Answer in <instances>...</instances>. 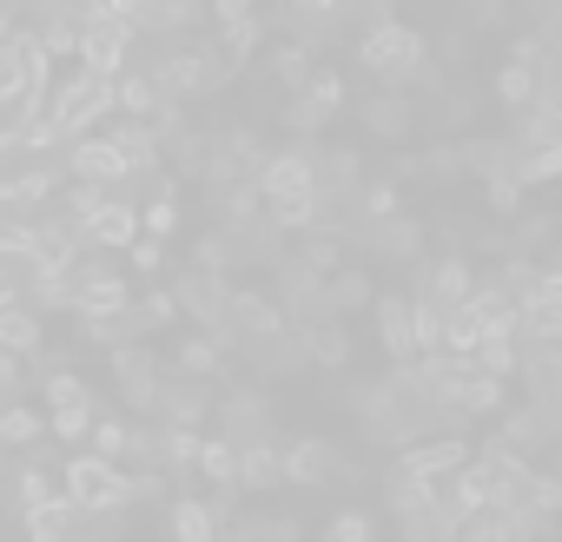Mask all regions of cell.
<instances>
[{"label": "cell", "instance_id": "1", "mask_svg": "<svg viewBox=\"0 0 562 542\" xmlns=\"http://www.w3.org/2000/svg\"><path fill=\"white\" fill-rule=\"evenodd\" d=\"M251 179H258V199L271 205V225H278V232H312V225H318V192H312V139L265 153Z\"/></svg>", "mask_w": 562, "mask_h": 542}, {"label": "cell", "instance_id": "36", "mask_svg": "<svg viewBox=\"0 0 562 542\" xmlns=\"http://www.w3.org/2000/svg\"><path fill=\"white\" fill-rule=\"evenodd\" d=\"M509 139H457V166H463V179H490V172H503L509 166Z\"/></svg>", "mask_w": 562, "mask_h": 542}, {"label": "cell", "instance_id": "53", "mask_svg": "<svg viewBox=\"0 0 562 542\" xmlns=\"http://www.w3.org/2000/svg\"><path fill=\"white\" fill-rule=\"evenodd\" d=\"M192 264H205V271H238V264H232V238H225V225H212V232L192 245Z\"/></svg>", "mask_w": 562, "mask_h": 542}, {"label": "cell", "instance_id": "61", "mask_svg": "<svg viewBox=\"0 0 562 542\" xmlns=\"http://www.w3.org/2000/svg\"><path fill=\"white\" fill-rule=\"evenodd\" d=\"M21 371H27L21 351H0V397H14V391H21Z\"/></svg>", "mask_w": 562, "mask_h": 542}, {"label": "cell", "instance_id": "49", "mask_svg": "<svg viewBox=\"0 0 562 542\" xmlns=\"http://www.w3.org/2000/svg\"><path fill=\"white\" fill-rule=\"evenodd\" d=\"M126 312H133V325H139V331H166V325L179 318V305H172V292H166V285H159V292H146V298H139V305H126Z\"/></svg>", "mask_w": 562, "mask_h": 542}, {"label": "cell", "instance_id": "8", "mask_svg": "<svg viewBox=\"0 0 562 542\" xmlns=\"http://www.w3.org/2000/svg\"><path fill=\"white\" fill-rule=\"evenodd\" d=\"M60 483H67L60 496H67L74 509H100V503H133V483H126V476H120V463H113V456H100V450H93V456H74Z\"/></svg>", "mask_w": 562, "mask_h": 542}, {"label": "cell", "instance_id": "6", "mask_svg": "<svg viewBox=\"0 0 562 542\" xmlns=\"http://www.w3.org/2000/svg\"><path fill=\"white\" fill-rule=\"evenodd\" d=\"M338 106H345V74H338V67H312L305 87H292V100H285V126H292V139H318V133L331 126Z\"/></svg>", "mask_w": 562, "mask_h": 542}, {"label": "cell", "instance_id": "32", "mask_svg": "<svg viewBox=\"0 0 562 542\" xmlns=\"http://www.w3.org/2000/svg\"><path fill=\"white\" fill-rule=\"evenodd\" d=\"M509 172H516L522 185H549V179L562 172V139H542V146H516V153H509Z\"/></svg>", "mask_w": 562, "mask_h": 542}, {"label": "cell", "instance_id": "23", "mask_svg": "<svg viewBox=\"0 0 562 542\" xmlns=\"http://www.w3.org/2000/svg\"><path fill=\"white\" fill-rule=\"evenodd\" d=\"M199 0H133V34H192L199 27Z\"/></svg>", "mask_w": 562, "mask_h": 542}, {"label": "cell", "instance_id": "21", "mask_svg": "<svg viewBox=\"0 0 562 542\" xmlns=\"http://www.w3.org/2000/svg\"><path fill=\"white\" fill-rule=\"evenodd\" d=\"M371 312H378V345H384L391 358H417L411 298H404V292H371Z\"/></svg>", "mask_w": 562, "mask_h": 542}, {"label": "cell", "instance_id": "27", "mask_svg": "<svg viewBox=\"0 0 562 542\" xmlns=\"http://www.w3.org/2000/svg\"><path fill=\"white\" fill-rule=\"evenodd\" d=\"M54 185H60V166L34 159L27 172H14V179H0V205H14V212H27V205H47V199H54Z\"/></svg>", "mask_w": 562, "mask_h": 542}, {"label": "cell", "instance_id": "38", "mask_svg": "<svg viewBox=\"0 0 562 542\" xmlns=\"http://www.w3.org/2000/svg\"><path fill=\"white\" fill-rule=\"evenodd\" d=\"M172 364H179L186 377H205V384H212V377L225 371V345H218L212 331H205V338H179V351H172Z\"/></svg>", "mask_w": 562, "mask_h": 542}, {"label": "cell", "instance_id": "13", "mask_svg": "<svg viewBox=\"0 0 562 542\" xmlns=\"http://www.w3.org/2000/svg\"><path fill=\"white\" fill-rule=\"evenodd\" d=\"M212 410H218V424H225L232 443H251V437H271L278 430V410H271V397L258 384H238V391L212 397Z\"/></svg>", "mask_w": 562, "mask_h": 542}, {"label": "cell", "instance_id": "54", "mask_svg": "<svg viewBox=\"0 0 562 542\" xmlns=\"http://www.w3.org/2000/svg\"><path fill=\"white\" fill-rule=\"evenodd\" d=\"M424 159V179L430 185H443V179H463V166H457V139H437L430 153H417Z\"/></svg>", "mask_w": 562, "mask_h": 542}, {"label": "cell", "instance_id": "24", "mask_svg": "<svg viewBox=\"0 0 562 542\" xmlns=\"http://www.w3.org/2000/svg\"><path fill=\"white\" fill-rule=\"evenodd\" d=\"M225 238H232V264H278V245H285V232L265 225L258 212L251 218H232Z\"/></svg>", "mask_w": 562, "mask_h": 542}, {"label": "cell", "instance_id": "47", "mask_svg": "<svg viewBox=\"0 0 562 542\" xmlns=\"http://www.w3.org/2000/svg\"><path fill=\"white\" fill-rule=\"evenodd\" d=\"M483 199H490V212H496V218H516V212H522V179L503 166V172H490V179H483Z\"/></svg>", "mask_w": 562, "mask_h": 542}, {"label": "cell", "instance_id": "9", "mask_svg": "<svg viewBox=\"0 0 562 542\" xmlns=\"http://www.w3.org/2000/svg\"><path fill=\"white\" fill-rule=\"evenodd\" d=\"M166 292H172L179 318H192L199 331H212V325H218V312H225V292H232V271H205V264H186V271H179V279H172Z\"/></svg>", "mask_w": 562, "mask_h": 542}, {"label": "cell", "instance_id": "2", "mask_svg": "<svg viewBox=\"0 0 562 542\" xmlns=\"http://www.w3.org/2000/svg\"><path fill=\"white\" fill-rule=\"evenodd\" d=\"M358 67L378 80V87H417V74L430 67V54H424V34L417 27H404V21H371L364 34H358Z\"/></svg>", "mask_w": 562, "mask_h": 542}, {"label": "cell", "instance_id": "46", "mask_svg": "<svg viewBox=\"0 0 562 542\" xmlns=\"http://www.w3.org/2000/svg\"><path fill=\"white\" fill-rule=\"evenodd\" d=\"M542 80H549V74H536V67L509 60V67H496V100H503V106H522V100H529Z\"/></svg>", "mask_w": 562, "mask_h": 542}, {"label": "cell", "instance_id": "17", "mask_svg": "<svg viewBox=\"0 0 562 542\" xmlns=\"http://www.w3.org/2000/svg\"><path fill=\"white\" fill-rule=\"evenodd\" d=\"M292 331H299L305 364H325V371H345V364H351V331H345L338 312H318V318H305V325H292Z\"/></svg>", "mask_w": 562, "mask_h": 542}, {"label": "cell", "instance_id": "35", "mask_svg": "<svg viewBox=\"0 0 562 542\" xmlns=\"http://www.w3.org/2000/svg\"><path fill=\"white\" fill-rule=\"evenodd\" d=\"M159 100H166V93L153 87V74H126V67L113 74V106H126L133 120H153V113H159Z\"/></svg>", "mask_w": 562, "mask_h": 542}, {"label": "cell", "instance_id": "42", "mask_svg": "<svg viewBox=\"0 0 562 542\" xmlns=\"http://www.w3.org/2000/svg\"><path fill=\"white\" fill-rule=\"evenodd\" d=\"M166 522H172V535H179V542H212V535H218L212 503H192V496H179V503L166 509Z\"/></svg>", "mask_w": 562, "mask_h": 542}, {"label": "cell", "instance_id": "5", "mask_svg": "<svg viewBox=\"0 0 562 542\" xmlns=\"http://www.w3.org/2000/svg\"><path fill=\"white\" fill-rule=\"evenodd\" d=\"M278 331H285V312H278L271 298H258V292H225V312L212 325V338L225 351H251V345H265Z\"/></svg>", "mask_w": 562, "mask_h": 542}, {"label": "cell", "instance_id": "19", "mask_svg": "<svg viewBox=\"0 0 562 542\" xmlns=\"http://www.w3.org/2000/svg\"><path fill=\"white\" fill-rule=\"evenodd\" d=\"M113 377H120V397L133 404V410H153V391H159V364H153V351L146 345H113Z\"/></svg>", "mask_w": 562, "mask_h": 542}, {"label": "cell", "instance_id": "25", "mask_svg": "<svg viewBox=\"0 0 562 542\" xmlns=\"http://www.w3.org/2000/svg\"><path fill=\"white\" fill-rule=\"evenodd\" d=\"M133 232H139V212H133L126 199H100V205L80 218V238H87V245H106V251H120Z\"/></svg>", "mask_w": 562, "mask_h": 542}, {"label": "cell", "instance_id": "18", "mask_svg": "<svg viewBox=\"0 0 562 542\" xmlns=\"http://www.w3.org/2000/svg\"><path fill=\"white\" fill-rule=\"evenodd\" d=\"M153 410H159L166 424H186V430H199V424L212 417V391H205V377H186V371H179L172 384L159 377V391H153Z\"/></svg>", "mask_w": 562, "mask_h": 542}, {"label": "cell", "instance_id": "14", "mask_svg": "<svg viewBox=\"0 0 562 542\" xmlns=\"http://www.w3.org/2000/svg\"><path fill=\"white\" fill-rule=\"evenodd\" d=\"M358 120H364V133H371V139L404 146V139L417 133V120H424V113H417V100H411L404 87H378V93L358 106Z\"/></svg>", "mask_w": 562, "mask_h": 542}, {"label": "cell", "instance_id": "26", "mask_svg": "<svg viewBox=\"0 0 562 542\" xmlns=\"http://www.w3.org/2000/svg\"><path fill=\"white\" fill-rule=\"evenodd\" d=\"M470 456V443H463V430L457 437H437V443H404V456H397V470H417V476H450L457 463Z\"/></svg>", "mask_w": 562, "mask_h": 542}, {"label": "cell", "instance_id": "52", "mask_svg": "<svg viewBox=\"0 0 562 542\" xmlns=\"http://www.w3.org/2000/svg\"><path fill=\"white\" fill-rule=\"evenodd\" d=\"M87 437H93V450H100V456H113V463H120V456H126V443H133V424H120V417H93V424H87Z\"/></svg>", "mask_w": 562, "mask_h": 542}, {"label": "cell", "instance_id": "28", "mask_svg": "<svg viewBox=\"0 0 562 542\" xmlns=\"http://www.w3.org/2000/svg\"><path fill=\"white\" fill-rule=\"evenodd\" d=\"M245 358V371H258V377H285V371H299L305 364V351H299V331L285 325L278 338H265V345H251V351H238Z\"/></svg>", "mask_w": 562, "mask_h": 542}, {"label": "cell", "instance_id": "57", "mask_svg": "<svg viewBox=\"0 0 562 542\" xmlns=\"http://www.w3.org/2000/svg\"><path fill=\"white\" fill-rule=\"evenodd\" d=\"M41 496H54V476H47V470H41V463H27V470H21V476H14V503H21V509H27V503H41Z\"/></svg>", "mask_w": 562, "mask_h": 542}, {"label": "cell", "instance_id": "11", "mask_svg": "<svg viewBox=\"0 0 562 542\" xmlns=\"http://www.w3.org/2000/svg\"><path fill=\"white\" fill-rule=\"evenodd\" d=\"M358 245H364L371 258H384V264H411V258H424V218H411V212L397 205V212H384V218H364V225H358Z\"/></svg>", "mask_w": 562, "mask_h": 542}, {"label": "cell", "instance_id": "43", "mask_svg": "<svg viewBox=\"0 0 562 542\" xmlns=\"http://www.w3.org/2000/svg\"><path fill=\"white\" fill-rule=\"evenodd\" d=\"M47 437V417L41 410H27V404H8V410H0V443H8V450H34Z\"/></svg>", "mask_w": 562, "mask_h": 542}, {"label": "cell", "instance_id": "29", "mask_svg": "<svg viewBox=\"0 0 562 542\" xmlns=\"http://www.w3.org/2000/svg\"><path fill=\"white\" fill-rule=\"evenodd\" d=\"M106 139L120 146V159H126V172H159V159H166V146H159V133H153L146 120H126V126H113Z\"/></svg>", "mask_w": 562, "mask_h": 542}, {"label": "cell", "instance_id": "44", "mask_svg": "<svg viewBox=\"0 0 562 542\" xmlns=\"http://www.w3.org/2000/svg\"><path fill=\"white\" fill-rule=\"evenodd\" d=\"M312 67H318V54H312L305 41H285V47L271 54V80L285 87V93H292V87H305V74H312Z\"/></svg>", "mask_w": 562, "mask_h": 542}, {"label": "cell", "instance_id": "22", "mask_svg": "<svg viewBox=\"0 0 562 542\" xmlns=\"http://www.w3.org/2000/svg\"><path fill=\"white\" fill-rule=\"evenodd\" d=\"M232 483L238 489H278V483H285V470H278V443L271 437L232 443Z\"/></svg>", "mask_w": 562, "mask_h": 542}, {"label": "cell", "instance_id": "20", "mask_svg": "<svg viewBox=\"0 0 562 542\" xmlns=\"http://www.w3.org/2000/svg\"><path fill=\"white\" fill-rule=\"evenodd\" d=\"M503 450H516V456H536V450H549L555 443V404L549 397H536L529 410H509V424H503V437H496Z\"/></svg>", "mask_w": 562, "mask_h": 542}, {"label": "cell", "instance_id": "55", "mask_svg": "<svg viewBox=\"0 0 562 542\" xmlns=\"http://www.w3.org/2000/svg\"><path fill=\"white\" fill-rule=\"evenodd\" d=\"M139 232H153V238H172V232H179V205H172V192H159V199L139 212Z\"/></svg>", "mask_w": 562, "mask_h": 542}, {"label": "cell", "instance_id": "45", "mask_svg": "<svg viewBox=\"0 0 562 542\" xmlns=\"http://www.w3.org/2000/svg\"><path fill=\"white\" fill-rule=\"evenodd\" d=\"M212 489H225L232 483V437H199V463H192ZM238 489V483H232Z\"/></svg>", "mask_w": 562, "mask_h": 542}, {"label": "cell", "instance_id": "34", "mask_svg": "<svg viewBox=\"0 0 562 542\" xmlns=\"http://www.w3.org/2000/svg\"><path fill=\"white\" fill-rule=\"evenodd\" d=\"M80 318V345H126V338H139V325H133V312L120 305V312H74Z\"/></svg>", "mask_w": 562, "mask_h": 542}, {"label": "cell", "instance_id": "3", "mask_svg": "<svg viewBox=\"0 0 562 542\" xmlns=\"http://www.w3.org/2000/svg\"><path fill=\"white\" fill-rule=\"evenodd\" d=\"M146 74H153V87H159L166 100L186 106V100H212V93L232 80V60H225L218 47H192V41H179V47H166Z\"/></svg>", "mask_w": 562, "mask_h": 542}, {"label": "cell", "instance_id": "40", "mask_svg": "<svg viewBox=\"0 0 562 542\" xmlns=\"http://www.w3.org/2000/svg\"><path fill=\"white\" fill-rule=\"evenodd\" d=\"M0 351H41V312L27 305H0Z\"/></svg>", "mask_w": 562, "mask_h": 542}, {"label": "cell", "instance_id": "30", "mask_svg": "<svg viewBox=\"0 0 562 542\" xmlns=\"http://www.w3.org/2000/svg\"><path fill=\"white\" fill-rule=\"evenodd\" d=\"M325 305H331L338 318H345V312H364V305H371V271H358L351 258L331 264V271H325Z\"/></svg>", "mask_w": 562, "mask_h": 542}, {"label": "cell", "instance_id": "10", "mask_svg": "<svg viewBox=\"0 0 562 542\" xmlns=\"http://www.w3.org/2000/svg\"><path fill=\"white\" fill-rule=\"evenodd\" d=\"M258 159H265L258 133H245V126H218V133L205 139V153H199V179H205V185H212V179H251Z\"/></svg>", "mask_w": 562, "mask_h": 542}, {"label": "cell", "instance_id": "7", "mask_svg": "<svg viewBox=\"0 0 562 542\" xmlns=\"http://www.w3.org/2000/svg\"><path fill=\"white\" fill-rule=\"evenodd\" d=\"M278 470H285V483H299V489H338V483H351V456L338 443H325V437H299L292 450H278Z\"/></svg>", "mask_w": 562, "mask_h": 542}, {"label": "cell", "instance_id": "48", "mask_svg": "<svg viewBox=\"0 0 562 542\" xmlns=\"http://www.w3.org/2000/svg\"><path fill=\"white\" fill-rule=\"evenodd\" d=\"M87 424H93V397H80V404H54V417H47V437H60V443H80V437H87Z\"/></svg>", "mask_w": 562, "mask_h": 542}, {"label": "cell", "instance_id": "12", "mask_svg": "<svg viewBox=\"0 0 562 542\" xmlns=\"http://www.w3.org/2000/svg\"><path fill=\"white\" fill-rule=\"evenodd\" d=\"M271 305L285 312V325H305V318L331 312L325 305V271H312L305 258H278V292H271Z\"/></svg>", "mask_w": 562, "mask_h": 542}, {"label": "cell", "instance_id": "62", "mask_svg": "<svg viewBox=\"0 0 562 542\" xmlns=\"http://www.w3.org/2000/svg\"><path fill=\"white\" fill-rule=\"evenodd\" d=\"M0 305H21V271L0 258Z\"/></svg>", "mask_w": 562, "mask_h": 542}, {"label": "cell", "instance_id": "33", "mask_svg": "<svg viewBox=\"0 0 562 542\" xmlns=\"http://www.w3.org/2000/svg\"><path fill=\"white\" fill-rule=\"evenodd\" d=\"M212 192V212H218V225H232V218H251L265 199H258V179H212L205 185Z\"/></svg>", "mask_w": 562, "mask_h": 542}, {"label": "cell", "instance_id": "4", "mask_svg": "<svg viewBox=\"0 0 562 542\" xmlns=\"http://www.w3.org/2000/svg\"><path fill=\"white\" fill-rule=\"evenodd\" d=\"M113 113V74H74L60 93H54V106H47V120H54V133L60 139H74V133H93V120H106Z\"/></svg>", "mask_w": 562, "mask_h": 542}, {"label": "cell", "instance_id": "56", "mask_svg": "<svg viewBox=\"0 0 562 542\" xmlns=\"http://www.w3.org/2000/svg\"><path fill=\"white\" fill-rule=\"evenodd\" d=\"M100 199H106V185H93V179H74V185H67V212H60V218H74V225H80V218H87Z\"/></svg>", "mask_w": 562, "mask_h": 542}, {"label": "cell", "instance_id": "15", "mask_svg": "<svg viewBox=\"0 0 562 542\" xmlns=\"http://www.w3.org/2000/svg\"><path fill=\"white\" fill-rule=\"evenodd\" d=\"M74 54H80L87 74H120L126 54H133V27H126V21H80Z\"/></svg>", "mask_w": 562, "mask_h": 542}, {"label": "cell", "instance_id": "31", "mask_svg": "<svg viewBox=\"0 0 562 542\" xmlns=\"http://www.w3.org/2000/svg\"><path fill=\"white\" fill-rule=\"evenodd\" d=\"M430 496H437V483H430V476H417V470H397V463H391V476H384V509H391L397 522H404V516H417Z\"/></svg>", "mask_w": 562, "mask_h": 542}, {"label": "cell", "instance_id": "51", "mask_svg": "<svg viewBox=\"0 0 562 542\" xmlns=\"http://www.w3.org/2000/svg\"><path fill=\"white\" fill-rule=\"evenodd\" d=\"M555 238V212H529V218H516V232L503 238L509 251H536V245H549Z\"/></svg>", "mask_w": 562, "mask_h": 542}, {"label": "cell", "instance_id": "41", "mask_svg": "<svg viewBox=\"0 0 562 542\" xmlns=\"http://www.w3.org/2000/svg\"><path fill=\"white\" fill-rule=\"evenodd\" d=\"M258 14H232V21H218V54L232 60V67H251V54H258Z\"/></svg>", "mask_w": 562, "mask_h": 542}, {"label": "cell", "instance_id": "63", "mask_svg": "<svg viewBox=\"0 0 562 542\" xmlns=\"http://www.w3.org/2000/svg\"><path fill=\"white\" fill-rule=\"evenodd\" d=\"M232 14H251V0H212V21H232Z\"/></svg>", "mask_w": 562, "mask_h": 542}, {"label": "cell", "instance_id": "39", "mask_svg": "<svg viewBox=\"0 0 562 542\" xmlns=\"http://www.w3.org/2000/svg\"><path fill=\"white\" fill-rule=\"evenodd\" d=\"M27 535H41V542H60V535H74V503L54 489V496H41V503H27Z\"/></svg>", "mask_w": 562, "mask_h": 542}, {"label": "cell", "instance_id": "37", "mask_svg": "<svg viewBox=\"0 0 562 542\" xmlns=\"http://www.w3.org/2000/svg\"><path fill=\"white\" fill-rule=\"evenodd\" d=\"M470 364L509 384V377H516V331H483V338L470 345Z\"/></svg>", "mask_w": 562, "mask_h": 542}, {"label": "cell", "instance_id": "16", "mask_svg": "<svg viewBox=\"0 0 562 542\" xmlns=\"http://www.w3.org/2000/svg\"><path fill=\"white\" fill-rule=\"evenodd\" d=\"M60 172H74V179H93V185L139 179V172H126L120 146H113V139H93V133H74V139H67V159H60Z\"/></svg>", "mask_w": 562, "mask_h": 542}, {"label": "cell", "instance_id": "64", "mask_svg": "<svg viewBox=\"0 0 562 542\" xmlns=\"http://www.w3.org/2000/svg\"><path fill=\"white\" fill-rule=\"evenodd\" d=\"M14 34V0H0V41Z\"/></svg>", "mask_w": 562, "mask_h": 542}, {"label": "cell", "instance_id": "58", "mask_svg": "<svg viewBox=\"0 0 562 542\" xmlns=\"http://www.w3.org/2000/svg\"><path fill=\"white\" fill-rule=\"evenodd\" d=\"M325 535H331V542H371V516H364V509H345V516L325 522Z\"/></svg>", "mask_w": 562, "mask_h": 542}, {"label": "cell", "instance_id": "59", "mask_svg": "<svg viewBox=\"0 0 562 542\" xmlns=\"http://www.w3.org/2000/svg\"><path fill=\"white\" fill-rule=\"evenodd\" d=\"M238 535H271V542H292V535H299V522H292V516H245V522H238Z\"/></svg>", "mask_w": 562, "mask_h": 542}, {"label": "cell", "instance_id": "60", "mask_svg": "<svg viewBox=\"0 0 562 542\" xmlns=\"http://www.w3.org/2000/svg\"><path fill=\"white\" fill-rule=\"evenodd\" d=\"M80 397H93V391H87V377H74V371H60V364H54V377H47V404H80Z\"/></svg>", "mask_w": 562, "mask_h": 542}, {"label": "cell", "instance_id": "50", "mask_svg": "<svg viewBox=\"0 0 562 542\" xmlns=\"http://www.w3.org/2000/svg\"><path fill=\"white\" fill-rule=\"evenodd\" d=\"M120 251L133 258V271H139V279H153V271H166V238H153V232H133V238H126Z\"/></svg>", "mask_w": 562, "mask_h": 542}]
</instances>
